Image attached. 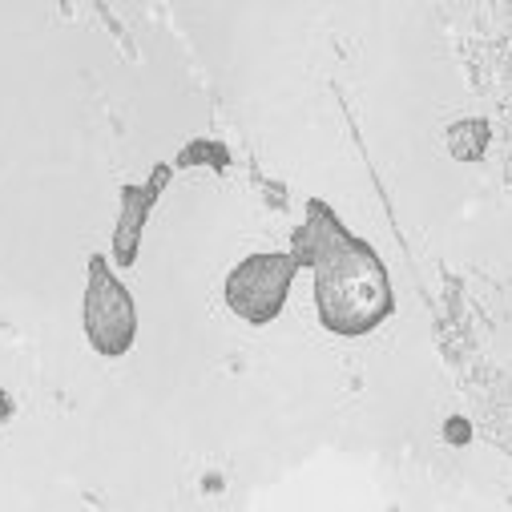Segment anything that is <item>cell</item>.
Wrapping results in <instances>:
<instances>
[{"label":"cell","instance_id":"obj_1","mask_svg":"<svg viewBox=\"0 0 512 512\" xmlns=\"http://www.w3.org/2000/svg\"><path fill=\"white\" fill-rule=\"evenodd\" d=\"M287 254L299 267L315 271V307L319 323L331 335L359 339L392 315L396 295L388 267L379 263V254L363 238H355L339 222V214L327 202H307V214Z\"/></svg>","mask_w":512,"mask_h":512},{"label":"cell","instance_id":"obj_2","mask_svg":"<svg viewBox=\"0 0 512 512\" xmlns=\"http://www.w3.org/2000/svg\"><path fill=\"white\" fill-rule=\"evenodd\" d=\"M85 335L89 347L105 359H117L138 339V303L101 254L89 259V287H85Z\"/></svg>","mask_w":512,"mask_h":512},{"label":"cell","instance_id":"obj_3","mask_svg":"<svg viewBox=\"0 0 512 512\" xmlns=\"http://www.w3.org/2000/svg\"><path fill=\"white\" fill-rule=\"evenodd\" d=\"M295 275H299V263L291 259L287 250L246 254V259L226 275V307L238 319L263 327L283 311Z\"/></svg>","mask_w":512,"mask_h":512},{"label":"cell","instance_id":"obj_4","mask_svg":"<svg viewBox=\"0 0 512 512\" xmlns=\"http://www.w3.org/2000/svg\"><path fill=\"white\" fill-rule=\"evenodd\" d=\"M174 166H154L146 186H121V214H117V230H113V263L117 267H134L138 263V246H142V230L146 218L154 210V202L162 198V190L170 186Z\"/></svg>","mask_w":512,"mask_h":512},{"label":"cell","instance_id":"obj_5","mask_svg":"<svg viewBox=\"0 0 512 512\" xmlns=\"http://www.w3.org/2000/svg\"><path fill=\"white\" fill-rule=\"evenodd\" d=\"M448 142H452V150H456V158H464V162H472V158H480V150H484V142H488V125L484 121H460L456 130L448 134Z\"/></svg>","mask_w":512,"mask_h":512},{"label":"cell","instance_id":"obj_6","mask_svg":"<svg viewBox=\"0 0 512 512\" xmlns=\"http://www.w3.org/2000/svg\"><path fill=\"white\" fill-rule=\"evenodd\" d=\"M194 162H210L214 170H226V166H230V154H226V146H218V142H190V146L178 154V166H194Z\"/></svg>","mask_w":512,"mask_h":512}]
</instances>
